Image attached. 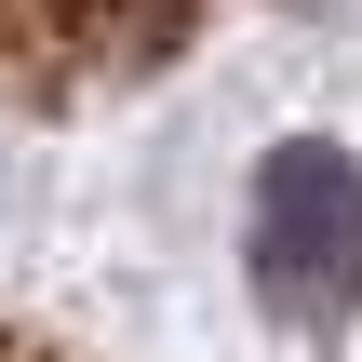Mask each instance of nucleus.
Masks as SVG:
<instances>
[{"instance_id": "nucleus-1", "label": "nucleus", "mask_w": 362, "mask_h": 362, "mask_svg": "<svg viewBox=\"0 0 362 362\" xmlns=\"http://www.w3.org/2000/svg\"><path fill=\"white\" fill-rule=\"evenodd\" d=\"M255 296L296 336H336L362 309V161L349 148H322V134L269 148V175H255Z\"/></svg>"}, {"instance_id": "nucleus-2", "label": "nucleus", "mask_w": 362, "mask_h": 362, "mask_svg": "<svg viewBox=\"0 0 362 362\" xmlns=\"http://www.w3.org/2000/svg\"><path fill=\"white\" fill-rule=\"evenodd\" d=\"M215 0H0V107H54L161 67Z\"/></svg>"}, {"instance_id": "nucleus-3", "label": "nucleus", "mask_w": 362, "mask_h": 362, "mask_svg": "<svg viewBox=\"0 0 362 362\" xmlns=\"http://www.w3.org/2000/svg\"><path fill=\"white\" fill-rule=\"evenodd\" d=\"M0 362H54V349H27V336H0Z\"/></svg>"}]
</instances>
